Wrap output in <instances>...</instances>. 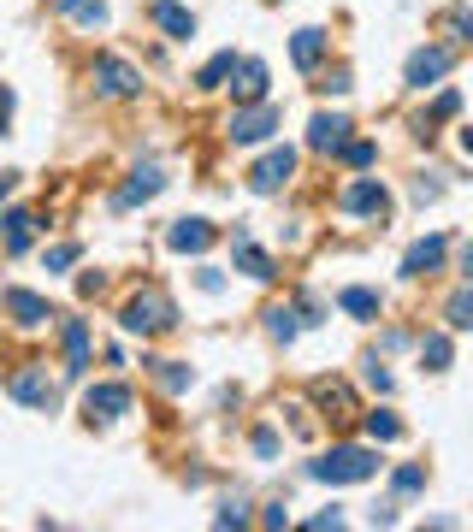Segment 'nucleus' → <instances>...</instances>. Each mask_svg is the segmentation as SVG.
Returning <instances> with one entry per match:
<instances>
[{
    "label": "nucleus",
    "instance_id": "nucleus-1",
    "mask_svg": "<svg viewBox=\"0 0 473 532\" xmlns=\"http://www.w3.org/2000/svg\"><path fill=\"white\" fill-rule=\"evenodd\" d=\"M373 473H379V450H361V444H338L332 456L308 462V479H320V485H361Z\"/></svg>",
    "mask_w": 473,
    "mask_h": 532
},
{
    "label": "nucleus",
    "instance_id": "nucleus-2",
    "mask_svg": "<svg viewBox=\"0 0 473 532\" xmlns=\"http://www.w3.org/2000/svg\"><path fill=\"white\" fill-rule=\"evenodd\" d=\"M119 320H125V332H136V337H160V332H172V326H178V308H172V296H166V290H154V284H148V290H136L131 302H125V314H119Z\"/></svg>",
    "mask_w": 473,
    "mask_h": 532
},
{
    "label": "nucleus",
    "instance_id": "nucleus-3",
    "mask_svg": "<svg viewBox=\"0 0 473 532\" xmlns=\"http://www.w3.org/2000/svg\"><path fill=\"white\" fill-rule=\"evenodd\" d=\"M6 391L24 402V408H42V414L60 402V385L48 379V367H42V361H24V367H12V373H6Z\"/></svg>",
    "mask_w": 473,
    "mask_h": 532
},
{
    "label": "nucleus",
    "instance_id": "nucleus-4",
    "mask_svg": "<svg viewBox=\"0 0 473 532\" xmlns=\"http://www.w3.org/2000/svg\"><path fill=\"white\" fill-rule=\"evenodd\" d=\"M89 77H95V89H101L107 101H131L136 89H142V71H136L131 60H119V54H95Z\"/></svg>",
    "mask_w": 473,
    "mask_h": 532
},
{
    "label": "nucleus",
    "instance_id": "nucleus-5",
    "mask_svg": "<svg viewBox=\"0 0 473 532\" xmlns=\"http://www.w3.org/2000/svg\"><path fill=\"white\" fill-rule=\"evenodd\" d=\"M272 131H278V107H272V101H249V107H237V113H231V125H225V136H231L237 148L267 142Z\"/></svg>",
    "mask_w": 473,
    "mask_h": 532
},
{
    "label": "nucleus",
    "instance_id": "nucleus-6",
    "mask_svg": "<svg viewBox=\"0 0 473 532\" xmlns=\"http://www.w3.org/2000/svg\"><path fill=\"white\" fill-rule=\"evenodd\" d=\"M343 213H361V219H391V190L379 184V178H355V184H343V196H338Z\"/></svg>",
    "mask_w": 473,
    "mask_h": 532
},
{
    "label": "nucleus",
    "instance_id": "nucleus-7",
    "mask_svg": "<svg viewBox=\"0 0 473 532\" xmlns=\"http://www.w3.org/2000/svg\"><path fill=\"white\" fill-rule=\"evenodd\" d=\"M83 414H89V426H113L119 414H131V385H95L83 397Z\"/></svg>",
    "mask_w": 473,
    "mask_h": 532
},
{
    "label": "nucleus",
    "instance_id": "nucleus-8",
    "mask_svg": "<svg viewBox=\"0 0 473 532\" xmlns=\"http://www.w3.org/2000/svg\"><path fill=\"white\" fill-rule=\"evenodd\" d=\"M0 308H6V314H12V326H24V332H36V326H48V320H54L48 296H36V290H6V296H0Z\"/></svg>",
    "mask_w": 473,
    "mask_h": 532
},
{
    "label": "nucleus",
    "instance_id": "nucleus-9",
    "mask_svg": "<svg viewBox=\"0 0 473 532\" xmlns=\"http://www.w3.org/2000/svg\"><path fill=\"white\" fill-rule=\"evenodd\" d=\"M290 172H296V154H290V148H272L267 160L249 172V190H255V196H278V190L290 184Z\"/></svg>",
    "mask_w": 473,
    "mask_h": 532
},
{
    "label": "nucleus",
    "instance_id": "nucleus-10",
    "mask_svg": "<svg viewBox=\"0 0 473 532\" xmlns=\"http://www.w3.org/2000/svg\"><path fill=\"white\" fill-rule=\"evenodd\" d=\"M231 95H237V107L267 101V66L261 60H231Z\"/></svg>",
    "mask_w": 473,
    "mask_h": 532
},
{
    "label": "nucleus",
    "instance_id": "nucleus-11",
    "mask_svg": "<svg viewBox=\"0 0 473 532\" xmlns=\"http://www.w3.org/2000/svg\"><path fill=\"white\" fill-rule=\"evenodd\" d=\"M160 190H166V172H160V166H142V172H131V184H119L113 207H119V213H131L136 201H154Z\"/></svg>",
    "mask_w": 473,
    "mask_h": 532
},
{
    "label": "nucleus",
    "instance_id": "nucleus-12",
    "mask_svg": "<svg viewBox=\"0 0 473 532\" xmlns=\"http://www.w3.org/2000/svg\"><path fill=\"white\" fill-rule=\"evenodd\" d=\"M450 66H456V54H450V48H420V54L408 60V89H432Z\"/></svg>",
    "mask_w": 473,
    "mask_h": 532
},
{
    "label": "nucleus",
    "instance_id": "nucleus-13",
    "mask_svg": "<svg viewBox=\"0 0 473 532\" xmlns=\"http://www.w3.org/2000/svg\"><path fill=\"white\" fill-rule=\"evenodd\" d=\"M148 18H154L172 42H190V36H196V12H190V6H178V0H154V6H148Z\"/></svg>",
    "mask_w": 473,
    "mask_h": 532
},
{
    "label": "nucleus",
    "instance_id": "nucleus-14",
    "mask_svg": "<svg viewBox=\"0 0 473 532\" xmlns=\"http://www.w3.org/2000/svg\"><path fill=\"white\" fill-rule=\"evenodd\" d=\"M450 255V237H426V243H414L403 255V278H426V272H438Z\"/></svg>",
    "mask_w": 473,
    "mask_h": 532
},
{
    "label": "nucleus",
    "instance_id": "nucleus-15",
    "mask_svg": "<svg viewBox=\"0 0 473 532\" xmlns=\"http://www.w3.org/2000/svg\"><path fill=\"white\" fill-rule=\"evenodd\" d=\"M231 261H237V272H249V278H261V284H272V278H278L272 255L255 243V237H237V243H231Z\"/></svg>",
    "mask_w": 473,
    "mask_h": 532
},
{
    "label": "nucleus",
    "instance_id": "nucleus-16",
    "mask_svg": "<svg viewBox=\"0 0 473 532\" xmlns=\"http://www.w3.org/2000/svg\"><path fill=\"white\" fill-rule=\"evenodd\" d=\"M166 243H172L178 255H202L207 243H213V225H207V219H178V225L166 231Z\"/></svg>",
    "mask_w": 473,
    "mask_h": 532
},
{
    "label": "nucleus",
    "instance_id": "nucleus-17",
    "mask_svg": "<svg viewBox=\"0 0 473 532\" xmlns=\"http://www.w3.org/2000/svg\"><path fill=\"white\" fill-rule=\"evenodd\" d=\"M326 48H332V36L308 24V30H296V42H290V60H296L302 71H314L320 60H326Z\"/></svg>",
    "mask_w": 473,
    "mask_h": 532
},
{
    "label": "nucleus",
    "instance_id": "nucleus-18",
    "mask_svg": "<svg viewBox=\"0 0 473 532\" xmlns=\"http://www.w3.org/2000/svg\"><path fill=\"white\" fill-rule=\"evenodd\" d=\"M36 231H42V219H36L30 207H18V213H6V255H24V249L36 243Z\"/></svg>",
    "mask_w": 473,
    "mask_h": 532
},
{
    "label": "nucleus",
    "instance_id": "nucleus-19",
    "mask_svg": "<svg viewBox=\"0 0 473 532\" xmlns=\"http://www.w3.org/2000/svg\"><path fill=\"white\" fill-rule=\"evenodd\" d=\"M343 136H349V119H338V113H314V125H308V148L332 154Z\"/></svg>",
    "mask_w": 473,
    "mask_h": 532
},
{
    "label": "nucleus",
    "instance_id": "nucleus-20",
    "mask_svg": "<svg viewBox=\"0 0 473 532\" xmlns=\"http://www.w3.org/2000/svg\"><path fill=\"white\" fill-rule=\"evenodd\" d=\"M66 373L71 379L89 373V326L83 320H66Z\"/></svg>",
    "mask_w": 473,
    "mask_h": 532
},
{
    "label": "nucleus",
    "instance_id": "nucleus-21",
    "mask_svg": "<svg viewBox=\"0 0 473 532\" xmlns=\"http://www.w3.org/2000/svg\"><path fill=\"white\" fill-rule=\"evenodd\" d=\"M314 402H320L332 420H349V414H355V397H349L343 379H320V385H314Z\"/></svg>",
    "mask_w": 473,
    "mask_h": 532
},
{
    "label": "nucleus",
    "instance_id": "nucleus-22",
    "mask_svg": "<svg viewBox=\"0 0 473 532\" xmlns=\"http://www.w3.org/2000/svg\"><path fill=\"white\" fill-rule=\"evenodd\" d=\"M420 361H426V373H450V361H456L450 337H444V332H426V337H420Z\"/></svg>",
    "mask_w": 473,
    "mask_h": 532
},
{
    "label": "nucleus",
    "instance_id": "nucleus-23",
    "mask_svg": "<svg viewBox=\"0 0 473 532\" xmlns=\"http://www.w3.org/2000/svg\"><path fill=\"white\" fill-rule=\"evenodd\" d=\"M338 308L349 314V320H379V296H373V290H361V284H349V290H343Z\"/></svg>",
    "mask_w": 473,
    "mask_h": 532
},
{
    "label": "nucleus",
    "instance_id": "nucleus-24",
    "mask_svg": "<svg viewBox=\"0 0 473 532\" xmlns=\"http://www.w3.org/2000/svg\"><path fill=\"white\" fill-rule=\"evenodd\" d=\"M148 367H154V379H160V385H166L172 397H184V391L196 385V373H190L184 361H148Z\"/></svg>",
    "mask_w": 473,
    "mask_h": 532
},
{
    "label": "nucleus",
    "instance_id": "nucleus-25",
    "mask_svg": "<svg viewBox=\"0 0 473 532\" xmlns=\"http://www.w3.org/2000/svg\"><path fill=\"white\" fill-rule=\"evenodd\" d=\"M367 438H373V444H397V438H403V420H397L391 408H367Z\"/></svg>",
    "mask_w": 473,
    "mask_h": 532
},
{
    "label": "nucleus",
    "instance_id": "nucleus-26",
    "mask_svg": "<svg viewBox=\"0 0 473 532\" xmlns=\"http://www.w3.org/2000/svg\"><path fill=\"white\" fill-rule=\"evenodd\" d=\"M456 113H462V95H456V89H444V95L432 101V113L420 119V131L432 136V125H444V119H456Z\"/></svg>",
    "mask_w": 473,
    "mask_h": 532
},
{
    "label": "nucleus",
    "instance_id": "nucleus-27",
    "mask_svg": "<svg viewBox=\"0 0 473 532\" xmlns=\"http://www.w3.org/2000/svg\"><path fill=\"white\" fill-rule=\"evenodd\" d=\"M60 12L77 18V24H89V30H95V24H107V6H101V0H60Z\"/></svg>",
    "mask_w": 473,
    "mask_h": 532
},
{
    "label": "nucleus",
    "instance_id": "nucleus-28",
    "mask_svg": "<svg viewBox=\"0 0 473 532\" xmlns=\"http://www.w3.org/2000/svg\"><path fill=\"white\" fill-rule=\"evenodd\" d=\"M444 314H450V332H468V326H473V290H468V284L450 296V308H444Z\"/></svg>",
    "mask_w": 473,
    "mask_h": 532
},
{
    "label": "nucleus",
    "instance_id": "nucleus-29",
    "mask_svg": "<svg viewBox=\"0 0 473 532\" xmlns=\"http://www.w3.org/2000/svg\"><path fill=\"white\" fill-rule=\"evenodd\" d=\"M267 332L278 337V343H290V337L302 332V314H296V308H272V314H267Z\"/></svg>",
    "mask_w": 473,
    "mask_h": 532
},
{
    "label": "nucleus",
    "instance_id": "nucleus-30",
    "mask_svg": "<svg viewBox=\"0 0 473 532\" xmlns=\"http://www.w3.org/2000/svg\"><path fill=\"white\" fill-rule=\"evenodd\" d=\"M332 154H343V166H373V160H379V148H373L367 136H361V142H338Z\"/></svg>",
    "mask_w": 473,
    "mask_h": 532
},
{
    "label": "nucleus",
    "instance_id": "nucleus-31",
    "mask_svg": "<svg viewBox=\"0 0 473 532\" xmlns=\"http://www.w3.org/2000/svg\"><path fill=\"white\" fill-rule=\"evenodd\" d=\"M231 60H237V54H219V60H207V66L196 71V89H219V83L231 77Z\"/></svg>",
    "mask_w": 473,
    "mask_h": 532
},
{
    "label": "nucleus",
    "instance_id": "nucleus-32",
    "mask_svg": "<svg viewBox=\"0 0 473 532\" xmlns=\"http://www.w3.org/2000/svg\"><path fill=\"white\" fill-rule=\"evenodd\" d=\"M77 255H83L77 243H54V249H48V272H71V266H77Z\"/></svg>",
    "mask_w": 473,
    "mask_h": 532
},
{
    "label": "nucleus",
    "instance_id": "nucleus-33",
    "mask_svg": "<svg viewBox=\"0 0 473 532\" xmlns=\"http://www.w3.org/2000/svg\"><path fill=\"white\" fill-rule=\"evenodd\" d=\"M391 485H397L403 497H408V491H420V485H426V467H414V462H408V467H397V473H391Z\"/></svg>",
    "mask_w": 473,
    "mask_h": 532
},
{
    "label": "nucleus",
    "instance_id": "nucleus-34",
    "mask_svg": "<svg viewBox=\"0 0 473 532\" xmlns=\"http://www.w3.org/2000/svg\"><path fill=\"white\" fill-rule=\"evenodd\" d=\"M249 444H255V456H261V462L278 456V432H272V426H255V438H249Z\"/></svg>",
    "mask_w": 473,
    "mask_h": 532
},
{
    "label": "nucleus",
    "instance_id": "nucleus-35",
    "mask_svg": "<svg viewBox=\"0 0 473 532\" xmlns=\"http://www.w3.org/2000/svg\"><path fill=\"white\" fill-rule=\"evenodd\" d=\"M213 521H219V527H243V521H249V509H243V503H231V497H225V503H219V515H213Z\"/></svg>",
    "mask_w": 473,
    "mask_h": 532
},
{
    "label": "nucleus",
    "instance_id": "nucleus-36",
    "mask_svg": "<svg viewBox=\"0 0 473 532\" xmlns=\"http://www.w3.org/2000/svg\"><path fill=\"white\" fill-rule=\"evenodd\" d=\"M367 385H373V391H391V373H385V361H379V355L367 361Z\"/></svg>",
    "mask_w": 473,
    "mask_h": 532
},
{
    "label": "nucleus",
    "instance_id": "nucleus-37",
    "mask_svg": "<svg viewBox=\"0 0 473 532\" xmlns=\"http://www.w3.org/2000/svg\"><path fill=\"white\" fill-rule=\"evenodd\" d=\"M326 527H343V509H320V515L308 521V532H326Z\"/></svg>",
    "mask_w": 473,
    "mask_h": 532
},
{
    "label": "nucleus",
    "instance_id": "nucleus-38",
    "mask_svg": "<svg viewBox=\"0 0 473 532\" xmlns=\"http://www.w3.org/2000/svg\"><path fill=\"white\" fill-rule=\"evenodd\" d=\"M444 196V184H438V178H420V184H414V201H438Z\"/></svg>",
    "mask_w": 473,
    "mask_h": 532
},
{
    "label": "nucleus",
    "instance_id": "nucleus-39",
    "mask_svg": "<svg viewBox=\"0 0 473 532\" xmlns=\"http://www.w3.org/2000/svg\"><path fill=\"white\" fill-rule=\"evenodd\" d=\"M196 284H202L207 296H219V290H225V278H219V272H213V266H202V272H196Z\"/></svg>",
    "mask_w": 473,
    "mask_h": 532
},
{
    "label": "nucleus",
    "instance_id": "nucleus-40",
    "mask_svg": "<svg viewBox=\"0 0 473 532\" xmlns=\"http://www.w3.org/2000/svg\"><path fill=\"white\" fill-rule=\"evenodd\" d=\"M6 119H12V89H0V131H6Z\"/></svg>",
    "mask_w": 473,
    "mask_h": 532
},
{
    "label": "nucleus",
    "instance_id": "nucleus-41",
    "mask_svg": "<svg viewBox=\"0 0 473 532\" xmlns=\"http://www.w3.org/2000/svg\"><path fill=\"white\" fill-rule=\"evenodd\" d=\"M12 184H18V172H6V178H0V201L12 196Z\"/></svg>",
    "mask_w": 473,
    "mask_h": 532
}]
</instances>
